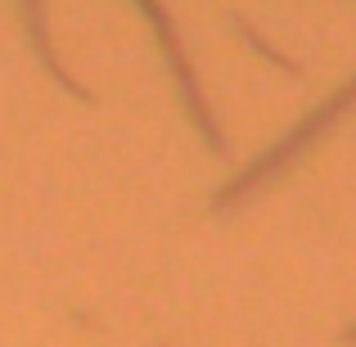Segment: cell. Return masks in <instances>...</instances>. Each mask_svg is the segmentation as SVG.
I'll list each match as a JSON object with an SVG mask.
<instances>
[{"label": "cell", "instance_id": "6da1fadb", "mask_svg": "<svg viewBox=\"0 0 356 347\" xmlns=\"http://www.w3.org/2000/svg\"><path fill=\"white\" fill-rule=\"evenodd\" d=\"M352 108H356V77H348L339 90H334V95H325L316 108H307V113L298 118L293 127H289L284 136L275 140V145L261 149V154L252 158V163H243L239 172L230 176V181H226V185H221V190L208 199V212L217 217V212H235V208H243L248 199H257V194L266 190L270 181H280V176H284L289 167L302 163V158L312 154V149L321 145V140H325V136H330V131L339 127L343 118L352 113Z\"/></svg>", "mask_w": 356, "mask_h": 347}, {"label": "cell", "instance_id": "7a4b0ae2", "mask_svg": "<svg viewBox=\"0 0 356 347\" xmlns=\"http://www.w3.org/2000/svg\"><path fill=\"white\" fill-rule=\"evenodd\" d=\"M136 5H140V14L149 18V27H154L158 45H163V59H167V68H172V77H176L181 108L190 113V122L199 127V136L208 140L212 154H226V136H221V127H217V113H212L208 95H203V81H199V72H194L190 54H185V41H181V32H176V23H172V14H167V5H163V0H136Z\"/></svg>", "mask_w": 356, "mask_h": 347}, {"label": "cell", "instance_id": "3957f363", "mask_svg": "<svg viewBox=\"0 0 356 347\" xmlns=\"http://www.w3.org/2000/svg\"><path fill=\"white\" fill-rule=\"evenodd\" d=\"M18 9H23V27H27V41H32L36 59H41V68L54 77V86L68 90V95L86 99V104H95V95H90L86 86H81L77 77H72L68 68L59 63V54H54V41H50V27H45V0H18Z\"/></svg>", "mask_w": 356, "mask_h": 347}, {"label": "cell", "instance_id": "277c9868", "mask_svg": "<svg viewBox=\"0 0 356 347\" xmlns=\"http://www.w3.org/2000/svg\"><path fill=\"white\" fill-rule=\"evenodd\" d=\"M230 27H235V32L243 36V41H248V45H252V50H257V54H261V59H270V63H275V68H284V72H298V63H293V59H284V54H275V50H270V45H266V41H261V36H257V32H252V27H248V23H243V14H230Z\"/></svg>", "mask_w": 356, "mask_h": 347}, {"label": "cell", "instance_id": "5b68a950", "mask_svg": "<svg viewBox=\"0 0 356 347\" xmlns=\"http://www.w3.org/2000/svg\"><path fill=\"white\" fill-rule=\"evenodd\" d=\"M343 339H348V343H356V325H352V330H348V334H343Z\"/></svg>", "mask_w": 356, "mask_h": 347}]
</instances>
